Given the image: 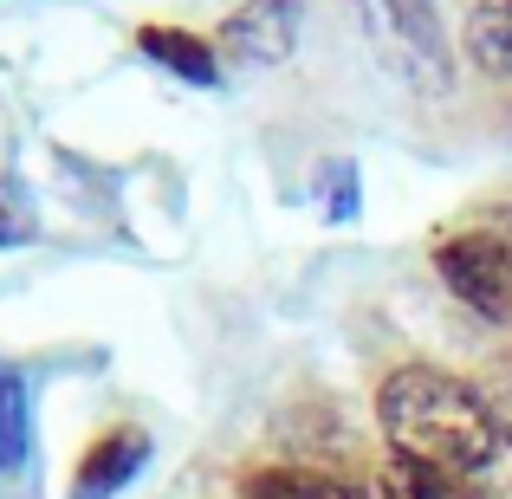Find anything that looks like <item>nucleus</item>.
I'll return each instance as SVG.
<instances>
[{
	"label": "nucleus",
	"instance_id": "f257e3e1",
	"mask_svg": "<svg viewBox=\"0 0 512 499\" xmlns=\"http://www.w3.org/2000/svg\"><path fill=\"white\" fill-rule=\"evenodd\" d=\"M376 415H383V435L396 448V461L435 467V474H480V467L500 461V415L480 396L474 383L435 370V363H402L383 376L376 389Z\"/></svg>",
	"mask_w": 512,
	"mask_h": 499
},
{
	"label": "nucleus",
	"instance_id": "f03ea898",
	"mask_svg": "<svg viewBox=\"0 0 512 499\" xmlns=\"http://www.w3.org/2000/svg\"><path fill=\"white\" fill-rule=\"evenodd\" d=\"M357 13H363L370 46L383 52V65L396 78H409L422 91H448L454 46L435 20V0H357Z\"/></svg>",
	"mask_w": 512,
	"mask_h": 499
},
{
	"label": "nucleus",
	"instance_id": "7ed1b4c3",
	"mask_svg": "<svg viewBox=\"0 0 512 499\" xmlns=\"http://www.w3.org/2000/svg\"><path fill=\"white\" fill-rule=\"evenodd\" d=\"M435 266L461 305L512 325V227H461L435 247Z\"/></svg>",
	"mask_w": 512,
	"mask_h": 499
},
{
	"label": "nucleus",
	"instance_id": "20e7f679",
	"mask_svg": "<svg viewBox=\"0 0 512 499\" xmlns=\"http://www.w3.org/2000/svg\"><path fill=\"white\" fill-rule=\"evenodd\" d=\"M299 46V0H247L221 26V52L234 65H279Z\"/></svg>",
	"mask_w": 512,
	"mask_h": 499
},
{
	"label": "nucleus",
	"instance_id": "39448f33",
	"mask_svg": "<svg viewBox=\"0 0 512 499\" xmlns=\"http://www.w3.org/2000/svg\"><path fill=\"white\" fill-rule=\"evenodd\" d=\"M26 461H33V402L20 376H0V487H13Z\"/></svg>",
	"mask_w": 512,
	"mask_h": 499
},
{
	"label": "nucleus",
	"instance_id": "423d86ee",
	"mask_svg": "<svg viewBox=\"0 0 512 499\" xmlns=\"http://www.w3.org/2000/svg\"><path fill=\"white\" fill-rule=\"evenodd\" d=\"M240 499H370L350 480H331L318 467H266V474L240 480Z\"/></svg>",
	"mask_w": 512,
	"mask_h": 499
},
{
	"label": "nucleus",
	"instance_id": "0eeeda50",
	"mask_svg": "<svg viewBox=\"0 0 512 499\" xmlns=\"http://www.w3.org/2000/svg\"><path fill=\"white\" fill-rule=\"evenodd\" d=\"M143 461H150V441H143V435H111L104 448H91V461H85V467H78V499H104V493H117Z\"/></svg>",
	"mask_w": 512,
	"mask_h": 499
},
{
	"label": "nucleus",
	"instance_id": "6e6552de",
	"mask_svg": "<svg viewBox=\"0 0 512 499\" xmlns=\"http://www.w3.org/2000/svg\"><path fill=\"white\" fill-rule=\"evenodd\" d=\"M467 52L480 72L512 78V0H480L467 13Z\"/></svg>",
	"mask_w": 512,
	"mask_h": 499
},
{
	"label": "nucleus",
	"instance_id": "1a4fd4ad",
	"mask_svg": "<svg viewBox=\"0 0 512 499\" xmlns=\"http://www.w3.org/2000/svg\"><path fill=\"white\" fill-rule=\"evenodd\" d=\"M370 499H487V493H474L467 480H454V474H435V467L389 461L383 474H376V493Z\"/></svg>",
	"mask_w": 512,
	"mask_h": 499
},
{
	"label": "nucleus",
	"instance_id": "9d476101",
	"mask_svg": "<svg viewBox=\"0 0 512 499\" xmlns=\"http://www.w3.org/2000/svg\"><path fill=\"white\" fill-rule=\"evenodd\" d=\"M143 52L163 59L175 78H188V85H214V52L201 46V39L175 33V26H143Z\"/></svg>",
	"mask_w": 512,
	"mask_h": 499
},
{
	"label": "nucleus",
	"instance_id": "9b49d317",
	"mask_svg": "<svg viewBox=\"0 0 512 499\" xmlns=\"http://www.w3.org/2000/svg\"><path fill=\"white\" fill-rule=\"evenodd\" d=\"M493 415H500V435H512V357H500V370H493Z\"/></svg>",
	"mask_w": 512,
	"mask_h": 499
}]
</instances>
